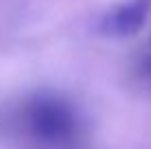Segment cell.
Here are the masks:
<instances>
[{"instance_id": "cell-1", "label": "cell", "mask_w": 151, "mask_h": 149, "mask_svg": "<svg viewBox=\"0 0 151 149\" xmlns=\"http://www.w3.org/2000/svg\"><path fill=\"white\" fill-rule=\"evenodd\" d=\"M20 127L33 143L48 149H68L79 136V114L66 99L48 92L33 94L20 107Z\"/></svg>"}, {"instance_id": "cell-2", "label": "cell", "mask_w": 151, "mask_h": 149, "mask_svg": "<svg viewBox=\"0 0 151 149\" xmlns=\"http://www.w3.org/2000/svg\"><path fill=\"white\" fill-rule=\"evenodd\" d=\"M151 0H127L110 11H105L96 22V31L105 37H132L147 22Z\"/></svg>"}]
</instances>
